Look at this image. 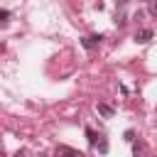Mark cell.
Returning <instances> with one entry per match:
<instances>
[{"instance_id":"30bf717a","label":"cell","mask_w":157,"mask_h":157,"mask_svg":"<svg viewBox=\"0 0 157 157\" xmlns=\"http://www.w3.org/2000/svg\"><path fill=\"white\" fill-rule=\"evenodd\" d=\"M150 10H152V15H157V2H152V7H150Z\"/></svg>"},{"instance_id":"8fae6325","label":"cell","mask_w":157,"mask_h":157,"mask_svg":"<svg viewBox=\"0 0 157 157\" xmlns=\"http://www.w3.org/2000/svg\"><path fill=\"white\" fill-rule=\"evenodd\" d=\"M15 157H25V152H17V155H15Z\"/></svg>"},{"instance_id":"9c48e42d","label":"cell","mask_w":157,"mask_h":157,"mask_svg":"<svg viewBox=\"0 0 157 157\" xmlns=\"http://www.w3.org/2000/svg\"><path fill=\"white\" fill-rule=\"evenodd\" d=\"M125 140H130V142H132V140H135V132H132V130H128V132H125Z\"/></svg>"},{"instance_id":"8992f818","label":"cell","mask_w":157,"mask_h":157,"mask_svg":"<svg viewBox=\"0 0 157 157\" xmlns=\"http://www.w3.org/2000/svg\"><path fill=\"white\" fill-rule=\"evenodd\" d=\"M86 137H88V142H91L93 147H96V145H98V140H101V135H98L93 128H86Z\"/></svg>"},{"instance_id":"7c38bea8","label":"cell","mask_w":157,"mask_h":157,"mask_svg":"<svg viewBox=\"0 0 157 157\" xmlns=\"http://www.w3.org/2000/svg\"><path fill=\"white\" fill-rule=\"evenodd\" d=\"M0 157H7V155H5V152H2V150H0Z\"/></svg>"},{"instance_id":"4fadbf2b","label":"cell","mask_w":157,"mask_h":157,"mask_svg":"<svg viewBox=\"0 0 157 157\" xmlns=\"http://www.w3.org/2000/svg\"><path fill=\"white\" fill-rule=\"evenodd\" d=\"M39 157H47V155H39Z\"/></svg>"},{"instance_id":"5b68a950","label":"cell","mask_w":157,"mask_h":157,"mask_svg":"<svg viewBox=\"0 0 157 157\" xmlns=\"http://www.w3.org/2000/svg\"><path fill=\"white\" fill-rule=\"evenodd\" d=\"M145 150H147V145H145L142 140L132 142V155H135V157H142V155H145Z\"/></svg>"},{"instance_id":"7a4b0ae2","label":"cell","mask_w":157,"mask_h":157,"mask_svg":"<svg viewBox=\"0 0 157 157\" xmlns=\"http://www.w3.org/2000/svg\"><path fill=\"white\" fill-rule=\"evenodd\" d=\"M101 39H103L101 34H91V37H83V39H81V44H83L86 49H93V47H98V44H101Z\"/></svg>"},{"instance_id":"3957f363","label":"cell","mask_w":157,"mask_h":157,"mask_svg":"<svg viewBox=\"0 0 157 157\" xmlns=\"http://www.w3.org/2000/svg\"><path fill=\"white\" fill-rule=\"evenodd\" d=\"M150 39H152V29L145 27V29H137V32H135V42L145 44V42H150Z\"/></svg>"},{"instance_id":"6da1fadb","label":"cell","mask_w":157,"mask_h":157,"mask_svg":"<svg viewBox=\"0 0 157 157\" xmlns=\"http://www.w3.org/2000/svg\"><path fill=\"white\" fill-rule=\"evenodd\" d=\"M56 157H83L81 150H74L69 145H56Z\"/></svg>"},{"instance_id":"277c9868","label":"cell","mask_w":157,"mask_h":157,"mask_svg":"<svg viewBox=\"0 0 157 157\" xmlns=\"http://www.w3.org/2000/svg\"><path fill=\"white\" fill-rule=\"evenodd\" d=\"M98 113H101L103 118H113V115H115L113 105H108V103H98Z\"/></svg>"},{"instance_id":"ba28073f","label":"cell","mask_w":157,"mask_h":157,"mask_svg":"<svg viewBox=\"0 0 157 157\" xmlns=\"http://www.w3.org/2000/svg\"><path fill=\"white\" fill-rule=\"evenodd\" d=\"M7 17H10V10H0V22H2V25L7 22Z\"/></svg>"},{"instance_id":"52a82bcc","label":"cell","mask_w":157,"mask_h":157,"mask_svg":"<svg viewBox=\"0 0 157 157\" xmlns=\"http://www.w3.org/2000/svg\"><path fill=\"white\" fill-rule=\"evenodd\" d=\"M96 147H98V152H101V155H105V152H108V140L101 135V140H98V145H96Z\"/></svg>"}]
</instances>
